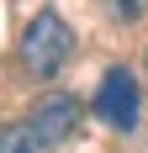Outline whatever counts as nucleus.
Masks as SVG:
<instances>
[{"instance_id":"obj_5","label":"nucleus","mask_w":148,"mask_h":153,"mask_svg":"<svg viewBox=\"0 0 148 153\" xmlns=\"http://www.w3.org/2000/svg\"><path fill=\"white\" fill-rule=\"evenodd\" d=\"M101 11L111 21H143L148 16V0H101Z\"/></svg>"},{"instance_id":"obj_1","label":"nucleus","mask_w":148,"mask_h":153,"mask_svg":"<svg viewBox=\"0 0 148 153\" xmlns=\"http://www.w3.org/2000/svg\"><path fill=\"white\" fill-rule=\"evenodd\" d=\"M74 58V32L58 11H37L21 32V69L32 79H53L64 63Z\"/></svg>"},{"instance_id":"obj_4","label":"nucleus","mask_w":148,"mask_h":153,"mask_svg":"<svg viewBox=\"0 0 148 153\" xmlns=\"http://www.w3.org/2000/svg\"><path fill=\"white\" fill-rule=\"evenodd\" d=\"M0 153H53V143H43L27 122H16V127H0Z\"/></svg>"},{"instance_id":"obj_2","label":"nucleus","mask_w":148,"mask_h":153,"mask_svg":"<svg viewBox=\"0 0 148 153\" xmlns=\"http://www.w3.org/2000/svg\"><path fill=\"white\" fill-rule=\"evenodd\" d=\"M95 116L117 132H132L138 116H143V95H138V79L127 63H111L101 74V90H95Z\"/></svg>"},{"instance_id":"obj_3","label":"nucleus","mask_w":148,"mask_h":153,"mask_svg":"<svg viewBox=\"0 0 148 153\" xmlns=\"http://www.w3.org/2000/svg\"><path fill=\"white\" fill-rule=\"evenodd\" d=\"M79 116H85V106H79L74 95L53 90V95H43V100H37V111L27 116V127H32L43 143H69L74 132H79Z\"/></svg>"}]
</instances>
